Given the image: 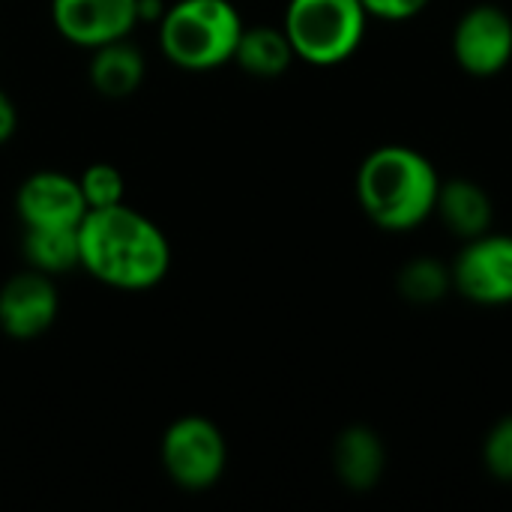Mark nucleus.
I'll return each instance as SVG.
<instances>
[{
	"instance_id": "nucleus-4",
	"label": "nucleus",
	"mask_w": 512,
	"mask_h": 512,
	"mask_svg": "<svg viewBox=\"0 0 512 512\" xmlns=\"http://www.w3.org/2000/svg\"><path fill=\"white\" fill-rule=\"evenodd\" d=\"M366 27L363 0H288L282 18L294 57L318 69L351 60L366 39Z\"/></svg>"
},
{
	"instance_id": "nucleus-8",
	"label": "nucleus",
	"mask_w": 512,
	"mask_h": 512,
	"mask_svg": "<svg viewBox=\"0 0 512 512\" xmlns=\"http://www.w3.org/2000/svg\"><path fill=\"white\" fill-rule=\"evenodd\" d=\"M48 15L57 36L84 51L129 39L141 24L138 0H51Z\"/></svg>"
},
{
	"instance_id": "nucleus-13",
	"label": "nucleus",
	"mask_w": 512,
	"mask_h": 512,
	"mask_svg": "<svg viewBox=\"0 0 512 512\" xmlns=\"http://www.w3.org/2000/svg\"><path fill=\"white\" fill-rule=\"evenodd\" d=\"M435 213L462 240H471V237L492 231V222H495V204H492L489 192L468 177L441 180Z\"/></svg>"
},
{
	"instance_id": "nucleus-11",
	"label": "nucleus",
	"mask_w": 512,
	"mask_h": 512,
	"mask_svg": "<svg viewBox=\"0 0 512 512\" xmlns=\"http://www.w3.org/2000/svg\"><path fill=\"white\" fill-rule=\"evenodd\" d=\"M387 468V450L378 432L369 426H351L336 438L333 471L339 483L351 492H372Z\"/></svg>"
},
{
	"instance_id": "nucleus-20",
	"label": "nucleus",
	"mask_w": 512,
	"mask_h": 512,
	"mask_svg": "<svg viewBox=\"0 0 512 512\" xmlns=\"http://www.w3.org/2000/svg\"><path fill=\"white\" fill-rule=\"evenodd\" d=\"M18 129V108L6 90H0V144H6Z\"/></svg>"
},
{
	"instance_id": "nucleus-19",
	"label": "nucleus",
	"mask_w": 512,
	"mask_h": 512,
	"mask_svg": "<svg viewBox=\"0 0 512 512\" xmlns=\"http://www.w3.org/2000/svg\"><path fill=\"white\" fill-rule=\"evenodd\" d=\"M432 0H363L369 18H378V21H411L417 18Z\"/></svg>"
},
{
	"instance_id": "nucleus-1",
	"label": "nucleus",
	"mask_w": 512,
	"mask_h": 512,
	"mask_svg": "<svg viewBox=\"0 0 512 512\" xmlns=\"http://www.w3.org/2000/svg\"><path fill=\"white\" fill-rule=\"evenodd\" d=\"M78 270L114 291H150L171 270V240L126 201L87 210L78 225Z\"/></svg>"
},
{
	"instance_id": "nucleus-15",
	"label": "nucleus",
	"mask_w": 512,
	"mask_h": 512,
	"mask_svg": "<svg viewBox=\"0 0 512 512\" xmlns=\"http://www.w3.org/2000/svg\"><path fill=\"white\" fill-rule=\"evenodd\" d=\"M21 252L30 270L63 276L78 267V228H24Z\"/></svg>"
},
{
	"instance_id": "nucleus-6",
	"label": "nucleus",
	"mask_w": 512,
	"mask_h": 512,
	"mask_svg": "<svg viewBox=\"0 0 512 512\" xmlns=\"http://www.w3.org/2000/svg\"><path fill=\"white\" fill-rule=\"evenodd\" d=\"M453 270V288L477 306L512 303V234L486 231L465 240Z\"/></svg>"
},
{
	"instance_id": "nucleus-14",
	"label": "nucleus",
	"mask_w": 512,
	"mask_h": 512,
	"mask_svg": "<svg viewBox=\"0 0 512 512\" xmlns=\"http://www.w3.org/2000/svg\"><path fill=\"white\" fill-rule=\"evenodd\" d=\"M294 48L282 30V24H252L243 27L237 51H234V63L255 78H279L291 69L294 63Z\"/></svg>"
},
{
	"instance_id": "nucleus-17",
	"label": "nucleus",
	"mask_w": 512,
	"mask_h": 512,
	"mask_svg": "<svg viewBox=\"0 0 512 512\" xmlns=\"http://www.w3.org/2000/svg\"><path fill=\"white\" fill-rule=\"evenodd\" d=\"M81 195L87 201V210H102V207H114L123 204L126 198V180L123 171L111 162H93L81 171L78 177Z\"/></svg>"
},
{
	"instance_id": "nucleus-9",
	"label": "nucleus",
	"mask_w": 512,
	"mask_h": 512,
	"mask_svg": "<svg viewBox=\"0 0 512 512\" xmlns=\"http://www.w3.org/2000/svg\"><path fill=\"white\" fill-rule=\"evenodd\" d=\"M60 297L54 276L39 270H21L0 285V330L9 339L30 342L48 333L57 321Z\"/></svg>"
},
{
	"instance_id": "nucleus-2",
	"label": "nucleus",
	"mask_w": 512,
	"mask_h": 512,
	"mask_svg": "<svg viewBox=\"0 0 512 512\" xmlns=\"http://www.w3.org/2000/svg\"><path fill=\"white\" fill-rule=\"evenodd\" d=\"M354 186L372 225L390 234H408L435 216L441 174L426 153L408 144H384L360 162Z\"/></svg>"
},
{
	"instance_id": "nucleus-7",
	"label": "nucleus",
	"mask_w": 512,
	"mask_h": 512,
	"mask_svg": "<svg viewBox=\"0 0 512 512\" xmlns=\"http://www.w3.org/2000/svg\"><path fill=\"white\" fill-rule=\"evenodd\" d=\"M453 57L462 72L492 78L512 63V15L495 3L471 6L453 27Z\"/></svg>"
},
{
	"instance_id": "nucleus-3",
	"label": "nucleus",
	"mask_w": 512,
	"mask_h": 512,
	"mask_svg": "<svg viewBox=\"0 0 512 512\" xmlns=\"http://www.w3.org/2000/svg\"><path fill=\"white\" fill-rule=\"evenodd\" d=\"M243 27L231 0H174L156 21V45L183 72H213L234 63Z\"/></svg>"
},
{
	"instance_id": "nucleus-12",
	"label": "nucleus",
	"mask_w": 512,
	"mask_h": 512,
	"mask_svg": "<svg viewBox=\"0 0 512 512\" xmlns=\"http://www.w3.org/2000/svg\"><path fill=\"white\" fill-rule=\"evenodd\" d=\"M144 75H147V60L132 39H117L90 51L87 81L105 99L132 96L144 84Z\"/></svg>"
},
{
	"instance_id": "nucleus-21",
	"label": "nucleus",
	"mask_w": 512,
	"mask_h": 512,
	"mask_svg": "<svg viewBox=\"0 0 512 512\" xmlns=\"http://www.w3.org/2000/svg\"><path fill=\"white\" fill-rule=\"evenodd\" d=\"M165 0H138V18L147 21V24H156L165 12Z\"/></svg>"
},
{
	"instance_id": "nucleus-10",
	"label": "nucleus",
	"mask_w": 512,
	"mask_h": 512,
	"mask_svg": "<svg viewBox=\"0 0 512 512\" xmlns=\"http://www.w3.org/2000/svg\"><path fill=\"white\" fill-rule=\"evenodd\" d=\"M15 213L24 228H78L87 201L78 177L63 171H33L15 192Z\"/></svg>"
},
{
	"instance_id": "nucleus-18",
	"label": "nucleus",
	"mask_w": 512,
	"mask_h": 512,
	"mask_svg": "<svg viewBox=\"0 0 512 512\" xmlns=\"http://www.w3.org/2000/svg\"><path fill=\"white\" fill-rule=\"evenodd\" d=\"M483 465L495 480L512 483V414L501 417L489 429V435L483 441Z\"/></svg>"
},
{
	"instance_id": "nucleus-16",
	"label": "nucleus",
	"mask_w": 512,
	"mask_h": 512,
	"mask_svg": "<svg viewBox=\"0 0 512 512\" xmlns=\"http://www.w3.org/2000/svg\"><path fill=\"white\" fill-rule=\"evenodd\" d=\"M453 288V270L435 258H414L399 273V291L414 306H435Z\"/></svg>"
},
{
	"instance_id": "nucleus-5",
	"label": "nucleus",
	"mask_w": 512,
	"mask_h": 512,
	"mask_svg": "<svg viewBox=\"0 0 512 512\" xmlns=\"http://www.w3.org/2000/svg\"><path fill=\"white\" fill-rule=\"evenodd\" d=\"M159 462L177 489L207 492L228 468V444L213 420L186 414L165 429L159 441Z\"/></svg>"
}]
</instances>
